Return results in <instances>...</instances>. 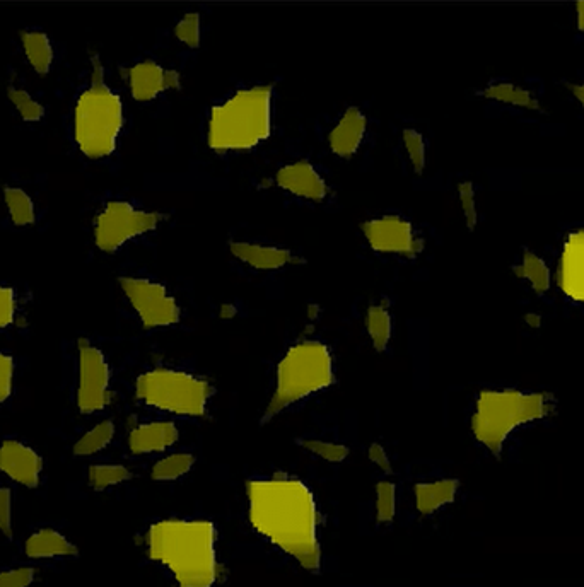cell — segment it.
Returning <instances> with one entry per match:
<instances>
[{
    "instance_id": "1",
    "label": "cell",
    "mask_w": 584,
    "mask_h": 587,
    "mask_svg": "<svg viewBox=\"0 0 584 587\" xmlns=\"http://www.w3.org/2000/svg\"><path fill=\"white\" fill-rule=\"evenodd\" d=\"M246 497L248 518L258 535L303 569L318 572V507L310 487L298 478L277 475L246 483Z\"/></svg>"
},
{
    "instance_id": "2",
    "label": "cell",
    "mask_w": 584,
    "mask_h": 587,
    "mask_svg": "<svg viewBox=\"0 0 584 587\" xmlns=\"http://www.w3.org/2000/svg\"><path fill=\"white\" fill-rule=\"evenodd\" d=\"M147 553L180 587L216 584V528L209 521L164 519L152 524L147 531Z\"/></svg>"
},
{
    "instance_id": "3",
    "label": "cell",
    "mask_w": 584,
    "mask_h": 587,
    "mask_svg": "<svg viewBox=\"0 0 584 587\" xmlns=\"http://www.w3.org/2000/svg\"><path fill=\"white\" fill-rule=\"evenodd\" d=\"M123 128V105L105 82V70L93 57L91 82L82 89L72 117V135L77 149L89 159H105L117 149Z\"/></svg>"
},
{
    "instance_id": "4",
    "label": "cell",
    "mask_w": 584,
    "mask_h": 587,
    "mask_svg": "<svg viewBox=\"0 0 584 587\" xmlns=\"http://www.w3.org/2000/svg\"><path fill=\"white\" fill-rule=\"evenodd\" d=\"M272 127V88L243 89L214 106L207 139L216 151H246L267 139Z\"/></svg>"
},
{
    "instance_id": "5",
    "label": "cell",
    "mask_w": 584,
    "mask_h": 587,
    "mask_svg": "<svg viewBox=\"0 0 584 587\" xmlns=\"http://www.w3.org/2000/svg\"><path fill=\"white\" fill-rule=\"evenodd\" d=\"M555 398L547 393L482 391L475 402L472 434L489 453L499 456L514 429L549 417Z\"/></svg>"
},
{
    "instance_id": "6",
    "label": "cell",
    "mask_w": 584,
    "mask_h": 587,
    "mask_svg": "<svg viewBox=\"0 0 584 587\" xmlns=\"http://www.w3.org/2000/svg\"><path fill=\"white\" fill-rule=\"evenodd\" d=\"M333 381L332 354L327 345L316 340L296 343L277 366L274 395L263 413V422H269L291 405L332 386Z\"/></svg>"
},
{
    "instance_id": "7",
    "label": "cell",
    "mask_w": 584,
    "mask_h": 587,
    "mask_svg": "<svg viewBox=\"0 0 584 587\" xmlns=\"http://www.w3.org/2000/svg\"><path fill=\"white\" fill-rule=\"evenodd\" d=\"M135 396L147 407L182 417H202L211 400L212 386L188 372L152 369L135 383Z\"/></svg>"
},
{
    "instance_id": "8",
    "label": "cell",
    "mask_w": 584,
    "mask_h": 587,
    "mask_svg": "<svg viewBox=\"0 0 584 587\" xmlns=\"http://www.w3.org/2000/svg\"><path fill=\"white\" fill-rule=\"evenodd\" d=\"M163 216L137 209L129 202L115 200L106 204L94 221V243L103 253H115L132 239L159 226Z\"/></svg>"
},
{
    "instance_id": "9",
    "label": "cell",
    "mask_w": 584,
    "mask_h": 587,
    "mask_svg": "<svg viewBox=\"0 0 584 587\" xmlns=\"http://www.w3.org/2000/svg\"><path fill=\"white\" fill-rule=\"evenodd\" d=\"M118 282L142 325L149 330L176 325L182 318L175 297L163 284L139 277H122Z\"/></svg>"
},
{
    "instance_id": "10",
    "label": "cell",
    "mask_w": 584,
    "mask_h": 587,
    "mask_svg": "<svg viewBox=\"0 0 584 587\" xmlns=\"http://www.w3.org/2000/svg\"><path fill=\"white\" fill-rule=\"evenodd\" d=\"M79 379H77L76 403L84 415L105 410L110 402L111 372L106 357L89 340H79Z\"/></svg>"
},
{
    "instance_id": "11",
    "label": "cell",
    "mask_w": 584,
    "mask_h": 587,
    "mask_svg": "<svg viewBox=\"0 0 584 587\" xmlns=\"http://www.w3.org/2000/svg\"><path fill=\"white\" fill-rule=\"evenodd\" d=\"M363 233L369 246L381 255L414 258L424 248V241L415 231L414 224L405 217H376L364 222Z\"/></svg>"
},
{
    "instance_id": "12",
    "label": "cell",
    "mask_w": 584,
    "mask_h": 587,
    "mask_svg": "<svg viewBox=\"0 0 584 587\" xmlns=\"http://www.w3.org/2000/svg\"><path fill=\"white\" fill-rule=\"evenodd\" d=\"M0 471L12 482L36 489L43 475V460L28 444L18 439H4L0 441Z\"/></svg>"
},
{
    "instance_id": "13",
    "label": "cell",
    "mask_w": 584,
    "mask_h": 587,
    "mask_svg": "<svg viewBox=\"0 0 584 587\" xmlns=\"http://www.w3.org/2000/svg\"><path fill=\"white\" fill-rule=\"evenodd\" d=\"M129 88L132 98L147 103L166 91L180 88V74L154 60H142L129 69Z\"/></svg>"
},
{
    "instance_id": "14",
    "label": "cell",
    "mask_w": 584,
    "mask_h": 587,
    "mask_svg": "<svg viewBox=\"0 0 584 587\" xmlns=\"http://www.w3.org/2000/svg\"><path fill=\"white\" fill-rule=\"evenodd\" d=\"M275 183L294 197L311 202H322L328 193L327 181L308 161L286 164L277 171Z\"/></svg>"
},
{
    "instance_id": "15",
    "label": "cell",
    "mask_w": 584,
    "mask_h": 587,
    "mask_svg": "<svg viewBox=\"0 0 584 587\" xmlns=\"http://www.w3.org/2000/svg\"><path fill=\"white\" fill-rule=\"evenodd\" d=\"M229 250L241 263L262 272H274L282 268L294 267L304 263L301 256L279 246L260 245L250 241H233L229 243Z\"/></svg>"
},
{
    "instance_id": "16",
    "label": "cell",
    "mask_w": 584,
    "mask_h": 587,
    "mask_svg": "<svg viewBox=\"0 0 584 587\" xmlns=\"http://www.w3.org/2000/svg\"><path fill=\"white\" fill-rule=\"evenodd\" d=\"M559 285L567 297L584 303V229L571 234L564 245Z\"/></svg>"
},
{
    "instance_id": "17",
    "label": "cell",
    "mask_w": 584,
    "mask_h": 587,
    "mask_svg": "<svg viewBox=\"0 0 584 587\" xmlns=\"http://www.w3.org/2000/svg\"><path fill=\"white\" fill-rule=\"evenodd\" d=\"M180 431L173 422H149L130 432L129 449L134 454L161 453L175 446Z\"/></svg>"
},
{
    "instance_id": "18",
    "label": "cell",
    "mask_w": 584,
    "mask_h": 587,
    "mask_svg": "<svg viewBox=\"0 0 584 587\" xmlns=\"http://www.w3.org/2000/svg\"><path fill=\"white\" fill-rule=\"evenodd\" d=\"M366 117L357 108L345 111L339 123L330 132V149L335 156L349 157L356 154L366 134Z\"/></svg>"
},
{
    "instance_id": "19",
    "label": "cell",
    "mask_w": 584,
    "mask_h": 587,
    "mask_svg": "<svg viewBox=\"0 0 584 587\" xmlns=\"http://www.w3.org/2000/svg\"><path fill=\"white\" fill-rule=\"evenodd\" d=\"M24 553L35 560L72 558L79 555L76 545L60 531L52 528L38 529L24 541Z\"/></svg>"
},
{
    "instance_id": "20",
    "label": "cell",
    "mask_w": 584,
    "mask_h": 587,
    "mask_svg": "<svg viewBox=\"0 0 584 587\" xmlns=\"http://www.w3.org/2000/svg\"><path fill=\"white\" fill-rule=\"evenodd\" d=\"M460 489V482L453 478H444L436 482L417 483L414 489L415 507L424 516H431L455 500Z\"/></svg>"
},
{
    "instance_id": "21",
    "label": "cell",
    "mask_w": 584,
    "mask_h": 587,
    "mask_svg": "<svg viewBox=\"0 0 584 587\" xmlns=\"http://www.w3.org/2000/svg\"><path fill=\"white\" fill-rule=\"evenodd\" d=\"M19 38H21V47L31 69L35 70L38 76H47L55 60L50 36L41 30H24L21 31Z\"/></svg>"
},
{
    "instance_id": "22",
    "label": "cell",
    "mask_w": 584,
    "mask_h": 587,
    "mask_svg": "<svg viewBox=\"0 0 584 587\" xmlns=\"http://www.w3.org/2000/svg\"><path fill=\"white\" fill-rule=\"evenodd\" d=\"M4 204L12 224L28 227L36 222V207L30 193L19 186H4Z\"/></svg>"
},
{
    "instance_id": "23",
    "label": "cell",
    "mask_w": 584,
    "mask_h": 587,
    "mask_svg": "<svg viewBox=\"0 0 584 587\" xmlns=\"http://www.w3.org/2000/svg\"><path fill=\"white\" fill-rule=\"evenodd\" d=\"M115 437V424L110 420H103L100 424L91 427L84 436L77 439L74 444V454L86 458V456H94V454L101 453L103 449L110 446V442Z\"/></svg>"
},
{
    "instance_id": "24",
    "label": "cell",
    "mask_w": 584,
    "mask_h": 587,
    "mask_svg": "<svg viewBox=\"0 0 584 587\" xmlns=\"http://www.w3.org/2000/svg\"><path fill=\"white\" fill-rule=\"evenodd\" d=\"M366 330L374 349L383 352L392 340V316L383 304H374L366 314Z\"/></svg>"
},
{
    "instance_id": "25",
    "label": "cell",
    "mask_w": 584,
    "mask_h": 587,
    "mask_svg": "<svg viewBox=\"0 0 584 587\" xmlns=\"http://www.w3.org/2000/svg\"><path fill=\"white\" fill-rule=\"evenodd\" d=\"M195 465V456L192 453H173L164 456L156 465L152 466L151 477L156 482H175L185 477Z\"/></svg>"
},
{
    "instance_id": "26",
    "label": "cell",
    "mask_w": 584,
    "mask_h": 587,
    "mask_svg": "<svg viewBox=\"0 0 584 587\" xmlns=\"http://www.w3.org/2000/svg\"><path fill=\"white\" fill-rule=\"evenodd\" d=\"M130 478H132V471L123 465L101 463V465L89 466L88 470L89 485L98 492L129 482Z\"/></svg>"
},
{
    "instance_id": "27",
    "label": "cell",
    "mask_w": 584,
    "mask_h": 587,
    "mask_svg": "<svg viewBox=\"0 0 584 587\" xmlns=\"http://www.w3.org/2000/svg\"><path fill=\"white\" fill-rule=\"evenodd\" d=\"M7 98L11 101L12 106L16 108L23 122L36 123L45 118V113H47L45 106L41 105L40 101H36L26 89L9 86Z\"/></svg>"
},
{
    "instance_id": "28",
    "label": "cell",
    "mask_w": 584,
    "mask_h": 587,
    "mask_svg": "<svg viewBox=\"0 0 584 587\" xmlns=\"http://www.w3.org/2000/svg\"><path fill=\"white\" fill-rule=\"evenodd\" d=\"M516 272L520 277L528 280L532 284L533 291L538 292V294H542V292L549 289V268L537 255H533L530 251H526L525 255H523L520 267L516 268Z\"/></svg>"
},
{
    "instance_id": "29",
    "label": "cell",
    "mask_w": 584,
    "mask_h": 587,
    "mask_svg": "<svg viewBox=\"0 0 584 587\" xmlns=\"http://www.w3.org/2000/svg\"><path fill=\"white\" fill-rule=\"evenodd\" d=\"M485 96L501 101V103H508V105L525 106V108H537L538 106L537 101L526 89L520 88L516 84H509V82L494 84L491 88L485 89Z\"/></svg>"
},
{
    "instance_id": "30",
    "label": "cell",
    "mask_w": 584,
    "mask_h": 587,
    "mask_svg": "<svg viewBox=\"0 0 584 587\" xmlns=\"http://www.w3.org/2000/svg\"><path fill=\"white\" fill-rule=\"evenodd\" d=\"M299 446L308 453L315 454L318 458L328 463H342L349 456V448L339 442L323 441V439H299Z\"/></svg>"
},
{
    "instance_id": "31",
    "label": "cell",
    "mask_w": 584,
    "mask_h": 587,
    "mask_svg": "<svg viewBox=\"0 0 584 587\" xmlns=\"http://www.w3.org/2000/svg\"><path fill=\"white\" fill-rule=\"evenodd\" d=\"M397 514V489L392 482H380L376 487V519L390 524Z\"/></svg>"
},
{
    "instance_id": "32",
    "label": "cell",
    "mask_w": 584,
    "mask_h": 587,
    "mask_svg": "<svg viewBox=\"0 0 584 587\" xmlns=\"http://www.w3.org/2000/svg\"><path fill=\"white\" fill-rule=\"evenodd\" d=\"M403 146L409 156L410 164L414 168L415 173H422L426 168V142L417 130L407 128L403 132Z\"/></svg>"
},
{
    "instance_id": "33",
    "label": "cell",
    "mask_w": 584,
    "mask_h": 587,
    "mask_svg": "<svg viewBox=\"0 0 584 587\" xmlns=\"http://www.w3.org/2000/svg\"><path fill=\"white\" fill-rule=\"evenodd\" d=\"M175 36L178 41L188 48H199L200 45V16L197 12H190L183 16L175 28Z\"/></svg>"
},
{
    "instance_id": "34",
    "label": "cell",
    "mask_w": 584,
    "mask_h": 587,
    "mask_svg": "<svg viewBox=\"0 0 584 587\" xmlns=\"http://www.w3.org/2000/svg\"><path fill=\"white\" fill-rule=\"evenodd\" d=\"M33 567H14L0 570V587H30L35 582Z\"/></svg>"
},
{
    "instance_id": "35",
    "label": "cell",
    "mask_w": 584,
    "mask_h": 587,
    "mask_svg": "<svg viewBox=\"0 0 584 587\" xmlns=\"http://www.w3.org/2000/svg\"><path fill=\"white\" fill-rule=\"evenodd\" d=\"M16 309H18L16 294L11 287L0 285V330H6L14 323Z\"/></svg>"
},
{
    "instance_id": "36",
    "label": "cell",
    "mask_w": 584,
    "mask_h": 587,
    "mask_svg": "<svg viewBox=\"0 0 584 587\" xmlns=\"http://www.w3.org/2000/svg\"><path fill=\"white\" fill-rule=\"evenodd\" d=\"M14 386V361L11 355L0 352V405L11 398Z\"/></svg>"
},
{
    "instance_id": "37",
    "label": "cell",
    "mask_w": 584,
    "mask_h": 587,
    "mask_svg": "<svg viewBox=\"0 0 584 587\" xmlns=\"http://www.w3.org/2000/svg\"><path fill=\"white\" fill-rule=\"evenodd\" d=\"M0 533L12 538V492L0 487Z\"/></svg>"
},
{
    "instance_id": "38",
    "label": "cell",
    "mask_w": 584,
    "mask_h": 587,
    "mask_svg": "<svg viewBox=\"0 0 584 587\" xmlns=\"http://www.w3.org/2000/svg\"><path fill=\"white\" fill-rule=\"evenodd\" d=\"M460 200H462L463 214L467 217L468 227H474L477 222V205H475L474 186L463 183L460 186Z\"/></svg>"
},
{
    "instance_id": "39",
    "label": "cell",
    "mask_w": 584,
    "mask_h": 587,
    "mask_svg": "<svg viewBox=\"0 0 584 587\" xmlns=\"http://www.w3.org/2000/svg\"><path fill=\"white\" fill-rule=\"evenodd\" d=\"M369 460L373 461L374 465L378 466L380 470L390 473L392 471V463L386 454L385 449L381 448L380 444H373L368 451Z\"/></svg>"
},
{
    "instance_id": "40",
    "label": "cell",
    "mask_w": 584,
    "mask_h": 587,
    "mask_svg": "<svg viewBox=\"0 0 584 587\" xmlns=\"http://www.w3.org/2000/svg\"><path fill=\"white\" fill-rule=\"evenodd\" d=\"M576 12H578L579 30L584 31V2H579L576 6Z\"/></svg>"
},
{
    "instance_id": "41",
    "label": "cell",
    "mask_w": 584,
    "mask_h": 587,
    "mask_svg": "<svg viewBox=\"0 0 584 587\" xmlns=\"http://www.w3.org/2000/svg\"><path fill=\"white\" fill-rule=\"evenodd\" d=\"M573 93L574 96H576V98H578L579 101H581V105L584 106V84L583 86H574Z\"/></svg>"
}]
</instances>
